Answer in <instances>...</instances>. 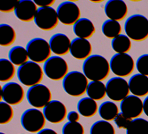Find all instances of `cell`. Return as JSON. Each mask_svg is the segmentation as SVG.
I'll list each match as a JSON object with an SVG mask.
<instances>
[{"mask_svg": "<svg viewBox=\"0 0 148 134\" xmlns=\"http://www.w3.org/2000/svg\"><path fill=\"white\" fill-rule=\"evenodd\" d=\"M104 12L109 19L119 21L126 17L128 8L123 1L109 0L105 5Z\"/></svg>", "mask_w": 148, "mask_h": 134, "instance_id": "2e32d148", "label": "cell"}, {"mask_svg": "<svg viewBox=\"0 0 148 134\" xmlns=\"http://www.w3.org/2000/svg\"><path fill=\"white\" fill-rule=\"evenodd\" d=\"M37 134H58L54 130L50 128H43L37 133Z\"/></svg>", "mask_w": 148, "mask_h": 134, "instance_id": "f35d334b", "label": "cell"}, {"mask_svg": "<svg viewBox=\"0 0 148 134\" xmlns=\"http://www.w3.org/2000/svg\"><path fill=\"white\" fill-rule=\"evenodd\" d=\"M132 120L131 118L125 116L121 112L119 113L117 116L114 120V122L119 129H127Z\"/></svg>", "mask_w": 148, "mask_h": 134, "instance_id": "e575fe53", "label": "cell"}, {"mask_svg": "<svg viewBox=\"0 0 148 134\" xmlns=\"http://www.w3.org/2000/svg\"><path fill=\"white\" fill-rule=\"evenodd\" d=\"M111 71L117 77H124L130 75L135 68L132 57L127 53H116L110 59Z\"/></svg>", "mask_w": 148, "mask_h": 134, "instance_id": "ba28073f", "label": "cell"}, {"mask_svg": "<svg viewBox=\"0 0 148 134\" xmlns=\"http://www.w3.org/2000/svg\"><path fill=\"white\" fill-rule=\"evenodd\" d=\"M43 70L45 75L51 80H63L68 73V65L60 56H51L43 65Z\"/></svg>", "mask_w": 148, "mask_h": 134, "instance_id": "52a82bcc", "label": "cell"}, {"mask_svg": "<svg viewBox=\"0 0 148 134\" xmlns=\"http://www.w3.org/2000/svg\"><path fill=\"white\" fill-rule=\"evenodd\" d=\"M101 30L105 36L113 39L120 35L122 28L119 21L108 19L102 24Z\"/></svg>", "mask_w": 148, "mask_h": 134, "instance_id": "4316f807", "label": "cell"}, {"mask_svg": "<svg viewBox=\"0 0 148 134\" xmlns=\"http://www.w3.org/2000/svg\"><path fill=\"white\" fill-rule=\"evenodd\" d=\"M23 128L31 133H38L42 130L46 124V118L40 110L31 108L24 111L20 119Z\"/></svg>", "mask_w": 148, "mask_h": 134, "instance_id": "8992f818", "label": "cell"}, {"mask_svg": "<svg viewBox=\"0 0 148 134\" xmlns=\"http://www.w3.org/2000/svg\"><path fill=\"white\" fill-rule=\"evenodd\" d=\"M14 111L10 105L5 102H0V124L1 125L7 124L10 122L13 118Z\"/></svg>", "mask_w": 148, "mask_h": 134, "instance_id": "1f68e13d", "label": "cell"}, {"mask_svg": "<svg viewBox=\"0 0 148 134\" xmlns=\"http://www.w3.org/2000/svg\"><path fill=\"white\" fill-rule=\"evenodd\" d=\"M126 130V134H148V121L142 118H135Z\"/></svg>", "mask_w": 148, "mask_h": 134, "instance_id": "f546056e", "label": "cell"}, {"mask_svg": "<svg viewBox=\"0 0 148 134\" xmlns=\"http://www.w3.org/2000/svg\"><path fill=\"white\" fill-rule=\"evenodd\" d=\"M86 93L89 98L96 100H101L106 95V85L101 81H92L88 83Z\"/></svg>", "mask_w": 148, "mask_h": 134, "instance_id": "d4e9b609", "label": "cell"}, {"mask_svg": "<svg viewBox=\"0 0 148 134\" xmlns=\"http://www.w3.org/2000/svg\"><path fill=\"white\" fill-rule=\"evenodd\" d=\"M25 92L23 88L16 82H8L1 87V100L10 105H17L24 99Z\"/></svg>", "mask_w": 148, "mask_h": 134, "instance_id": "4fadbf2b", "label": "cell"}, {"mask_svg": "<svg viewBox=\"0 0 148 134\" xmlns=\"http://www.w3.org/2000/svg\"><path fill=\"white\" fill-rule=\"evenodd\" d=\"M16 33L14 29L7 24H0V45L8 47L16 40Z\"/></svg>", "mask_w": 148, "mask_h": 134, "instance_id": "484cf974", "label": "cell"}, {"mask_svg": "<svg viewBox=\"0 0 148 134\" xmlns=\"http://www.w3.org/2000/svg\"><path fill=\"white\" fill-rule=\"evenodd\" d=\"M90 134H115V130L112 124L108 121L99 120L91 125Z\"/></svg>", "mask_w": 148, "mask_h": 134, "instance_id": "4dcf8cb0", "label": "cell"}, {"mask_svg": "<svg viewBox=\"0 0 148 134\" xmlns=\"http://www.w3.org/2000/svg\"><path fill=\"white\" fill-rule=\"evenodd\" d=\"M0 134H6V133H5L3 132H0Z\"/></svg>", "mask_w": 148, "mask_h": 134, "instance_id": "60d3db41", "label": "cell"}, {"mask_svg": "<svg viewBox=\"0 0 148 134\" xmlns=\"http://www.w3.org/2000/svg\"><path fill=\"white\" fill-rule=\"evenodd\" d=\"M25 49L31 61L37 64L45 63L50 57L52 52L49 42L40 38L30 40Z\"/></svg>", "mask_w": 148, "mask_h": 134, "instance_id": "5b68a950", "label": "cell"}, {"mask_svg": "<svg viewBox=\"0 0 148 134\" xmlns=\"http://www.w3.org/2000/svg\"><path fill=\"white\" fill-rule=\"evenodd\" d=\"M49 43L51 51L58 56L65 55L70 51L71 41L65 34L57 33L53 35Z\"/></svg>", "mask_w": 148, "mask_h": 134, "instance_id": "d6986e66", "label": "cell"}, {"mask_svg": "<svg viewBox=\"0 0 148 134\" xmlns=\"http://www.w3.org/2000/svg\"><path fill=\"white\" fill-rule=\"evenodd\" d=\"M66 117L69 122H78L80 120L79 113L75 111H71L69 112Z\"/></svg>", "mask_w": 148, "mask_h": 134, "instance_id": "74e56055", "label": "cell"}, {"mask_svg": "<svg viewBox=\"0 0 148 134\" xmlns=\"http://www.w3.org/2000/svg\"><path fill=\"white\" fill-rule=\"evenodd\" d=\"M34 21L42 30L51 31L57 26L59 19L57 10L53 7H45L38 9Z\"/></svg>", "mask_w": 148, "mask_h": 134, "instance_id": "8fae6325", "label": "cell"}, {"mask_svg": "<svg viewBox=\"0 0 148 134\" xmlns=\"http://www.w3.org/2000/svg\"><path fill=\"white\" fill-rule=\"evenodd\" d=\"M28 102L36 109L44 108L52 98L50 89L45 85L38 84L31 87L26 94Z\"/></svg>", "mask_w": 148, "mask_h": 134, "instance_id": "9c48e42d", "label": "cell"}, {"mask_svg": "<svg viewBox=\"0 0 148 134\" xmlns=\"http://www.w3.org/2000/svg\"><path fill=\"white\" fill-rule=\"evenodd\" d=\"M120 110L122 113L131 118H137L143 111V102L136 96L128 95L121 102Z\"/></svg>", "mask_w": 148, "mask_h": 134, "instance_id": "9a60e30c", "label": "cell"}, {"mask_svg": "<svg viewBox=\"0 0 148 134\" xmlns=\"http://www.w3.org/2000/svg\"><path fill=\"white\" fill-rule=\"evenodd\" d=\"M73 31L77 38L88 39L95 32V28L90 20L80 18L73 25Z\"/></svg>", "mask_w": 148, "mask_h": 134, "instance_id": "44dd1931", "label": "cell"}, {"mask_svg": "<svg viewBox=\"0 0 148 134\" xmlns=\"http://www.w3.org/2000/svg\"><path fill=\"white\" fill-rule=\"evenodd\" d=\"M82 70L86 77L92 81H102L109 75V62L103 56L98 54L91 55L83 64Z\"/></svg>", "mask_w": 148, "mask_h": 134, "instance_id": "6da1fadb", "label": "cell"}, {"mask_svg": "<svg viewBox=\"0 0 148 134\" xmlns=\"http://www.w3.org/2000/svg\"><path fill=\"white\" fill-rule=\"evenodd\" d=\"M57 13L59 21L66 25H73L80 18V9L72 1L61 3L57 7Z\"/></svg>", "mask_w": 148, "mask_h": 134, "instance_id": "7c38bea8", "label": "cell"}, {"mask_svg": "<svg viewBox=\"0 0 148 134\" xmlns=\"http://www.w3.org/2000/svg\"><path fill=\"white\" fill-rule=\"evenodd\" d=\"M143 111L145 114L148 117V96L143 101Z\"/></svg>", "mask_w": 148, "mask_h": 134, "instance_id": "ab89813d", "label": "cell"}, {"mask_svg": "<svg viewBox=\"0 0 148 134\" xmlns=\"http://www.w3.org/2000/svg\"><path fill=\"white\" fill-rule=\"evenodd\" d=\"M37 6L39 8H45V7H51L54 4L55 1L54 0H35L34 1Z\"/></svg>", "mask_w": 148, "mask_h": 134, "instance_id": "8d00e7d4", "label": "cell"}, {"mask_svg": "<svg viewBox=\"0 0 148 134\" xmlns=\"http://www.w3.org/2000/svg\"><path fill=\"white\" fill-rule=\"evenodd\" d=\"M21 134H24V133H21Z\"/></svg>", "mask_w": 148, "mask_h": 134, "instance_id": "b9f144b4", "label": "cell"}, {"mask_svg": "<svg viewBox=\"0 0 148 134\" xmlns=\"http://www.w3.org/2000/svg\"><path fill=\"white\" fill-rule=\"evenodd\" d=\"M16 74L14 65L6 58L0 59V81L8 82L10 81Z\"/></svg>", "mask_w": 148, "mask_h": 134, "instance_id": "83f0119b", "label": "cell"}, {"mask_svg": "<svg viewBox=\"0 0 148 134\" xmlns=\"http://www.w3.org/2000/svg\"><path fill=\"white\" fill-rule=\"evenodd\" d=\"M19 1H12L3 3L1 5L0 11L3 13H10L14 12Z\"/></svg>", "mask_w": 148, "mask_h": 134, "instance_id": "d590c367", "label": "cell"}, {"mask_svg": "<svg viewBox=\"0 0 148 134\" xmlns=\"http://www.w3.org/2000/svg\"><path fill=\"white\" fill-rule=\"evenodd\" d=\"M100 117L105 121L114 120L119 114V108L113 102L105 101L102 103L98 109Z\"/></svg>", "mask_w": 148, "mask_h": 134, "instance_id": "cb8c5ba5", "label": "cell"}, {"mask_svg": "<svg viewBox=\"0 0 148 134\" xmlns=\"http://www.w3.org/2000/svg\"><path fill=\"white\" fill-rule=\"evenodd\" d=\"M130 92L136 96L148 94V76L137 73L132 75L128 81Z\"/></svg>", "mask_w": 148, "mask_h": 134, "instance_id": "ffe728a7", "label": "cell"}, {"mask_svg": "<svg viewBox=\"0 0 148 134\" xmlns=\"http://www.w3.org/2000/svg\"><path fill=\"white\" fill-rule=\"evenodd\" d=\"M124 31L130 39L143 41L148 38V19L142 14H133L126 20Z\"/></svg>", "mask_w": 148, "mask_h": 134, "instance_id": "7a4b0ae2", "label": "cell"}, {"mask_svg": "<svg viewBox=\"0 0 148 134\" xmlns=\"http://www.w3.org/2000/svg\"><path fill=\"white\" fill-rule=\"evenodd\" d=\"M88 83V79L83 73L71 71L62 80V87L70 96L79 97L86 92Z\"/></svg>", "mask_w": 148, "mask_h": 134, "instance_id": "3957f363", "label": "cell"}, {"mask_svg": "<svg viewBox=\"0 0 148 134\" xmlns=\"http://www.w3.org/2000/svg\"><path fill=\"white\" fill-rule=\"evenodd\" d=\"M62 134H84V129L79 122H67L62 129Z\"/></svg>", "mask_w": 148, "mask_h": 134, "instance_id": "d6a6232c", "label": "cell"}, {"mask_svg": "<svg viewBox=\"0 0 148 134\" xmlns=\"http://www.w3.org/2000/svg\"><path fill=\"white\" fill-rule=\"evenodd\" d=\"M96 101L89 97L80 99L77 105L78 113L84 117H91L95 115L98 110Z\"/></svg>", "mask_w": 148, "mask_h": 134, "instance_id": "7402d4cb", "label": "cell"}, {"mask_svg": "<svg viewBox=\"0 0 148 134\" xmlns=\"http://www.w3.org/2000/svg\"><path fill=\"white\" fill-rule=\"evenodd\" d=\"M69 52L73 58L85 60L91 55L92 46L87 39L77 37L71 41Z\"/></svg>", "mask_w": 148, "mask_h": 134, "instance_id": "ac0fdd59", "label": "cell"}, {"mask_svg": "<svg viewBox=\"0 0 148 134\" xmlns=\"http://www.w3.org/2000/svg\"><path fill=\"white\" fill-rule=\"evenodd\" d=\"M111 46L117 53H127L131 48V42L127 35L120 34L112 40Z\"/></svg>", "mask_w": 148, "mask_h": 134, "instance_id": "f1b7e54d", "label": "cell"}, {"mask_svg": "<svg viewBox=\"0 0 148 134\" xmlns=\"http://www.w3.org/2000/svg\"><path fill=\"white\" fill-rule=\"evenodd\" d=\"M38 8L34 1L21 0L19 1L14 14L16 17L23 22H31L34 20Z\"/></svg>", "mask_w": 148, "mask_h": 134, "instance_id": "e0dca14e", "label": "cell"}, {"mask_svg": "<svg viewBox=\"0 0 148 134\" xmlns=\"http://www.w3.org/2000/svg\"><path fill=\"white\" fill-rule=\"evenodd\" d=\"M43 70L37 63L28 61L19 66L17 70V79L27 87H32L40 83L43 77Z\"/></svg>", "mask_w": 148, "mask_h": 134, "instance_id": "277c9868", "label": "cell"}, {"mask_svg": "<svg viewBox=\"0 0 148 134\" xmlns=\"http://www.w3.org/2000/svg\"><path fill=\"white\" fill-rule=\"evenodd\" d=\"M46 120L52 124L62 122L67 117V109L65 105L58 100H51L43 109Z\"/></svg>", "mask_w": 148, "mask_h": 134, "instance_id": "5bb4252c", "label": "cell"}, {"mask_svg": "<svg viewBox=\"0 0 148 134\" xmlns=\"http://www.w3.org/2000/svg\"><path fill=\"white\" fill-rule=\"evenodd\" d=\"M108 97L116 102H120L127 97L130 93L128 83L123 77H114L110 79L106 84Z\"/></svg>", "mask_w": 148, "mask_h": 134, "instance_id": "30bf717a", "label": "cell"}, {"mask_svg": "<svg viewBox=\"0 0 148 134\" xmlns=\"http://www.w3.org/2000/svg\"><path fill=\"white\" fill-rule=\"evenodd\" d=\"M9 59L16 66H20L28 61L29 57L26 49L21 46L13 47L8 53Z\"/></svg>", "mask_w": 148, "mask_h": 134, "instance_id": "603a6c76", "label": "cell"}, {"mask_svg": "<svg viewBox=\"0 0 148 134\" xmlns=\"http://www.w3.org/2000/svg\"><path fill=\"white\" fill-rule=\"evenodd\" d=\"M136 67L139 73L148 76V54H143L138 58Z\"/></svg>", "mask_w": 148, "mask_h": 134, "instance_id": "836d02e7", "label": "cell"}]
</instances>
